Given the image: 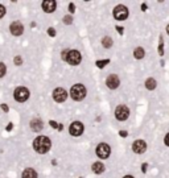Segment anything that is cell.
<instances>
[{
  "label": "cell",
  "mask_w": 169,
  "mask_h": 178,
  "mask_svg": "<svg viewBox=\"0 0 169 178\" xmlns=\"http://www.w3.org/2000/svg\"><path fill=\"white\" fill-rule=\"evenodd\" d=\"M55 7H57V3H55L54 0H45V1H42V9H44L46 13L54 12Z\"/></svg>",
  "instance_id": "4fadbf2b"
},
{
  "label": "cell",
  "mask_w": 169,
  "mask_h": 178,
  "mask_svg": "<svg viewBox=\"0 0 169 178\" xmlns=\"http://www.w3.org/2000/svg\"><path fill=\"white\" fill-rule=\"evenodd\" d=\"M81 59H82V57H81L79 51L78 50H70L69 54H67V58H66V62L71 66H75V65H79Z\"/></svg>",
  "instance_id": "8992f818"
},
{
  "label": "cell",
  "mask_w": 169,
  "mask_h": 178,
  "mask_svg": "<svg viewBox=\"0 0 169 178\" xmlns=\"http://www.w3.org/2000/svg\"><path fill=\"white\" fill-rule=\"evenodd\" d=\"M145 87L148 90H155L156 89V81L153 78H148L145 81Z\"/></svg>",
  "instance_id": "ac0fdd59"
},
{
  "label": "cell",
  "mask_w": 169,
  "mask_h": 178,
  "mask_svg": "<svg viewBox=\"0 0 169 178\" xmlns=\"http://www.w3.org/2000/svg\"><path fill=\"white\" fill-rule=\"evenodd\" d=\"M164 143H165L166 147H169V133L165 136V139H164Z\"/></svg>",
  "instance_id": "83f0119b"
},
{
  "label": "cell",
  "mask_w": 169,
  "mask_h": 178,
  "mask_svg": "<svg viewBox=\"0 0 169 178\" xmlns=\"http://www.w3.org/2000/svg\"><path fill=\"white\" fill-rule=\"evenodd\" d=\"M50 147H52V143H50V140L46 136H38L33 141V148H35V151L37 153H41V154L46 153L50 149Z\"/></svg>",
  "instance_id": "6da1fadb"
},
{
  "label": "cell",
  "mask_w": 169,
  "mask_h": 178,
  "mask_svg": "<svg viewBox=\"0 0 169 178\" xmlns=\"http://www.w3.org/2000/svg\"><path fill=\"white\" fill-rule=\"evenodd\" d=\"M142 9H143V11L147 9V5H145V4H143V5H142Z\"/></svg>",
  "instance_id": "836d02e7"
},
{
  "label": "cell",
  "mask_w": 169,
  "mask_h": 178,
  "mask_svg": "<svg viewBox=\"0 0 169 178\" xmlns=\"http://www.w3.org/2000/svg\"><path fill=\"white\" fill-rule=\"evenodd\" d=\"M86 89L83 85H74L70 90V96H71L74 100H82L85 96H86Z\"/></svg>",
  "instance_id": "7a4b0ae2"
},
{
  "label": "cell",
  "mask_w": 169,
  "mask_h": 178,
  "mask_svg": "<svg viewBox=\"0 0 169 178\" xmlns=\"http://www.w3.org/2000/svg\"><path fill=\"white\" fill-rule=\"evenodd\" d=\"M144 49L143 48H136L134 50V57L136 59H142V58H144Z\"/></svg>",
  "instance_id": "e0dca14e"
},
{
  "label": "cell",
  "mask_w": 169,
  "mask_h": 178,
  "mask_svg": "<svg viewBox=\"0 0 169 178\" xmlns=\"http://www.w3.org/2000/svg\"><path fill=\"white\" fill-rule=\"evenodd\" d=\"M4 15H5V8H4L3 5L0 4V19H1V17H3Z\"/></svg>",
  "instance_id": "d4e9b609"
},
{
  "label": "cell",
  "mask_w": 169,
  "mask_h": 178,
  "mask_svg": "<svg viewBox=\"0 0 169 178\" xmlns=\"http://www.w3.org/2000/svg\"><path fill=\"white\" fill-rule=\"evenodd\" d=\"M69 49H65V50H62V53H61V57H62L63 61H66V58H67V54H69Z\"/></svg>",
  "instance_id": "7402d4cb"
},
{
  "label": "cell",
  "mask_w": 169,
  "mask_h": 178,
  "mask_svg": "<svg viewBox=\"0 0 169 178\" xmlns=\"http://www.w3.org/2000/svg\"><path fill=\"white\" fill-rule=\"evenodd\" d=\"M166 33L169 34V25H168V27H166Z\"/></svg>",
  "instance_id": "d590c367"
},
{
  "label": "cell",
  "mask_w": 169,
  "mask_h": 178,
  "mask_svg": "<svg viewBox=\"0 0 169 178\" xmlns=\"http://www.w3.org/2000/svg\"><path fill=\"white\" fill-rule=\"evenodd\" d=\"M5 71H7V67L4 65L3 62H0V78L5 75Z\"/></svg>",
  "instance_id": "ffe728a7"
},
{
  "label": "cell",
  "mask_w": 169,
  "mask_h": 178,
  "mask_svg": "<svg viewBox=\"0 0 169 178\" xmlns=\"http://www.w3.org/2000/svg\"><path fill=\"white\" fill-rule=\"evenodd\" d=\"M9 31H11V33L13 34V36H21V34H23V32H24V27H23V24H21V23H19V21H15V23H12V24H11Z\"/></svg>",
  "instance_id": "7c38bea8"
},
{
  "label": "cell",
  "mask_w": 169,
  "mask_h": 178,
  "mask_svg": "<svg viewBox=\"0 0 169 178\" xmlns=\"http://www.w3.org/2000/svg\"><path fill=\"white\" fill-rule=\"evenodd\" d=\"M63 23H65V24H71L73 23V19H71V16H65L63 17Z\"/></svg>",
  "instance_id": "603a6c76"
},
{
  "label": "cell",
  "mask_w": 169,
  "mask_h": 178,
  "mask_svg": "<svg viewBox=\"0 0 169 178\" xmlns=\"http://www.w3.org/2000/svg\"><path fill=\"white\" fill-rule=\"evenodd\" d=\"M102 45L107 49L111 48V46H112V40H111V37H103V40H102Z\"/></svg>",
  "instance_id": "d6986e66"
},
{
  "label": "cell",
  "mask_w": 169,
  "mask_h": 178,
  "mask_svg": "<svg viewBox=\"0 0 169 178\" xmlns=\"http://www.w3.org/2000/svg\"><path fill=\"white\" fill-rule=\"evenodd\" d=\"M116 29H118V31H119V33H120V34H123V28H120V27H118V28H116Z\"/></svg>",
  "instance_id": "4dcf8cb0"
},
{
  "label": "cell",
  "mask_w": 169,
  "mask_h": 178,
  "mask_svg": "<svg viewBox=\"0 0 169 178\" xmlns=\"http://www.w3.org/2000/svg\"><path fill=\"white\" fill-rule=\"evenodd\" d=\"M50 125H52L53 128H57V123H55V121H50Z\"/></svg>",
  "instance_id": "f546056e"
},
{
  "label": "cell",
  "mask_w": 169,
  "mask_h": 178,
  "mask_svg": "<svg viewBox=\"0 0 169 178\" xmlns=\"http://www.w3.org/2000/svg\"><path fill=\"white\" fill-rule=\"evenodd\" d=\"M132 151L138 154L144 153V152L147 151V144H145V141H143V140L134 141V144H132Z\"/></svg>",
  "instance_id": "30bf717a"
},
{
  "label": "cell",
  "mask_w": 169,
  "mask_h": 178,
  "mask_svg": "<svg viewBox=\"0 0 169 178\" xmlns=\"http://www.w3.org/2000/svg\"><path fill=\"white\" fill-rule=\"evenodd\" d=\"M128 116H130V110H128L127 106L120 104V106L116 107V110H115V117H116L118 120L124 121V120L128 119Z\"/></svg>",
  "instance_id": "5b68a950"
},
{
  "label": "cell",
  "mask_w": 169,
  "mask_h": 178,
  "mask_svg": "<svg viewBox=\"0 0 169 178\" xmlns=\"http://www.w3.org/2000/svg\"><path fill=\"white\" fill-rule=\"evenodd\" d=\"M1 108H3V110H4V111H8V107H7V106H5V104H3V106H1Z\"/></svg>",
  "instance_id": "1f68e13d"
},
{
  "label": "cell",
  "mask_w": 169,
  "mask_h": 178,
  "mask_svg": "<svg viewBox=\"0 0 169 178\" xmlns=\"http://www.w3.org/2000/svg\"><path fill=\"white\" fill-rule=\"evenodd\" d=\"M128 13H130V12H128V8L124 7V5H118V7L114 8V12H112L114 17L119 21H124L128 17Z\"/></svg>",
  "instance_id": "3957f363"
},
{
  "label": "cell",
  "mask_w": 169,
  "mask_h": 178,
  "mask_svg": "<svg viewBox=\"0 0 169 178\" xmlns=\"http://www.w3.org/2000/svg\"><path fill=\"white\" fill-rule=\"evenodd\" d=\"M123 178H134V177H132V175H124Z\"/></svg>",
  "instance_id": "e575fe53"
},
{
  "label": "cell",
  "mask_w": 169,
  "mask_h": 178,
  "mask_svg": "<svg viewBox=\"0 0 169 178\" xmlns=\"http://www.w3.org/2000/svg\"><path fill=\"white\" fill-rule=\"evenodd\" d=\"M15 65H21L23 63V59H21V57H15Z\"/></svg>",
  "instance_id": "cb8c5ba5"
},
{
  "label": "cell",
  "mask_w": 169,
  "mask_h": 178,
  "mask_svg": "<svg viewBox=\"0 0 169 178\" xmlns=\"http://www.w3.org/2000/svg\"><path fill=\"white\" fill-rule=\"evenodd\" d=\"M69 11L71 12V13L74 12V11H75V7H74V4H73V3H70V4H69Z\"/></svg>",
  "instance_id": "4316f807"
},
{
  "label": "cell",
  "mask_w": 169,
  "mask_h": 178,
  "mask_svg": "<svg viewBox=\"0 0 169 178\" xmlns=\"http://www.w3.org/2000/svg\"><path fill=\"white\" fill-rule=\"evenodd\" d=\"M106 85H107V87H108V89L115 90V89H118V87H119V85H120V81H119V78H118L115 74H111V75L106 79Z\"/></svg>",
  "instance_id": "8fae6325"
},
{
  "label": "cell",
  "mask_w": 169,
  "mask_h": 178,
  "mask_svg": "<svg viewBox=\"0 0 169 178\" xmlns=\"http://www.w3.org/2000/svg\"><path fill=\"white\" fill-rule=\"evenodd\" d=\"M106 166H104L102 162H94L93 164V171L95 174H100V173H103Z\"/></svg>",
  "instance_id": "9a60e30c"
},
{
  "label": "cell",
  "mask_w": 169,
  "mask_h": 178,
  "mask_svg": "<svg viewBox=\"0 0 169 178\" xmlns=\"http://www.w3.org/2000/svg\"><path fill=\"white\" fill-rule=\"evenodd\" d=\"M13 96L17 102H25V100L29 98V91H28V89H25V87H17V89L15 90Z\"/></svg>",
  "instance_id": "52a82bcc"
},
{
  "label": "cell",
  "mask_w": 169,
  "mask_h": 178,
  "mask_svg": "<svg viewBox=\"0 0 169 178\" xmlns=\"http://www.w3.org/2000/svg\"><path fill=\"white\" fill-rule=\"evenodd\" d=\"M66 98H67V93H66L63 89H61V87H58V89H55L54 91H53V99H54L55 102L62 103L66 100Z\"/></svg>",
  "instance_id": "9c48e42d"
},
{
  "label": "cell",
  "mask_w": 169,
  "mask_h": 178,
  "mask_svg": "<svg viewBox=\"0 0 169 178\" xmlns=\"http://www.w3.org/2000/svg\"><path fill=\"white\" fill-rule=\"evenodd\" d=\"M23 178H37V173L33 169L28 168L23 171Z\"/></svg>",
  "instance_id": "2e32d148"
},
{
  "label": "cell",
  "mask_w": 169,
  "mask_h": 178,
  "mask_svg": "<svg viewBox=\"0 0 169 178\" xmlns=\"http://www.w3.org/2000/svg\"><path fill=\"white\" fill-rule=\"evenodd\" d=\"M83 129H85V128H83V124L81 123V121H74V123L70 124V127H69L70 135L74 137L81 136V135L83 133Z\"/></svg>",
  "instance_id": "ba28073f"
},
{
  "label": "cell",
  "mask_w": 169,
  "mask_h": 178,
  "mask_svg": "<svg viewBox=\"0 0 169 178\" xmlns=\"http://www.w3.org/2000/svg\"><path fill=\"white\" fill-rule=\"evenodd\" d=\"M31 128L35 132H40L42 129V121L40 119H33L31 121Z\"/></svg>",
  "instance_id": "5bb4252c"
},
{
  "label": "cell",
  "mask_w": 169,
  "mask_h": 178,
  "mask_svg": "<svg viewBox=\"0 0 169 178\" xmlns=\"http://www.w3.org/2000/svg\"><path fill=\"white\" fill-rule=\"evenodd\" d=\"M110 153H111V148L106 143H100L97 147V156L99 158H102V160H106V158L110 157Z\"/></svg>",
  "instance_id": "277c9868"
},
{
  "label": "cell",
  "mask_w": 169,
  "mask_h": 178,
  "mask_svg": "<svg viewBox=\"0 0 169 178\" xmlns=\"http://www.w3.org/2000/svg\"><path fill=\"white\" fill-rule=\"evenodd\" d=\"M145 170H147V164H143V171L145 173Z\"/></svg>",
  "instance_id": "d6a6232c"
},
{
  "label": "cell",
  "mask_w": 169,
  "mask_h": 178,
  "mask_svg": "<svg viewBox=\"0 0 169 178\" xmlns=\"http://www.w3.org/2000/svg\"><path fill=\"white\" fill-rule=\"evenodd\" d=\"M108 62H110L108 59H102V61H98V62H97V66H98L99 69H102V67H104V66H106Z\"/></svg>",
  "instance_id": "44dd1931"
},
{
  "label": "cell",
  "mask_w": 169,
  "mask_h": 178,
  "mask_svg": "<svg viewBox=\"0 0 169 178\" xmlns=\"http://www.w3.org/2000/svg\"><path fill=\"white\" fill-rule=\"evenodd\" d=\"M48 33H49V36H52V37H54V36H55V31L53 29V28H49V29H48Z\"/></svg>",
  "instance_id": "484cf974"
},
{
  "label": "cell",
  "mask_w": 169,
  "mask_h": 178,
  "mask_svg": "<svg viewBox=\"0 0 169 178\" xmlns=\"http://www.w3.org/2000/svg\"><path fill=\"white\" fill-rule=\"evenodd\" d=\"M119 135H120L122 137H126V136H127V132H126V131H120V132H119Z\"/></svg>",
  "instance_id": "f1b7e54d"
}]
</instances>
